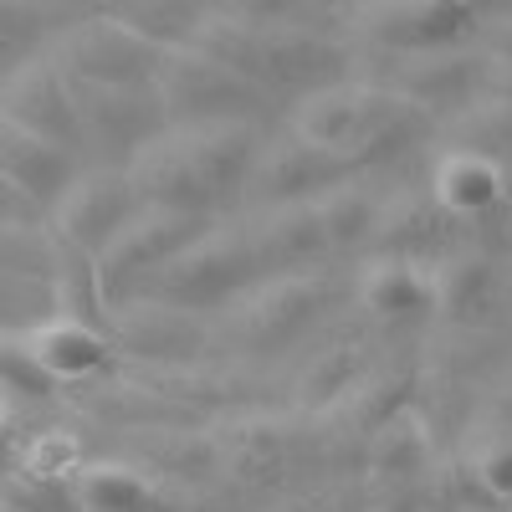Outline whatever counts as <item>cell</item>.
<instances>
[{
	"instance_id": "obj_1",
	"label": "cell",
	"mask_w": 512,
	"mask_h": 512,
	"mask_svg": "<svg viewBox=\"0 0 512 512\" xmlns=\"http://www.w3.org/2000/svg\"><path fill=\"white\" fill-rule=\"evenodd\" d=\"M262 149L256 123L221 118V123H169L134 159L123 164L139 205L185 210V216H216L221 205L246 195L251 159Z\"/></svg>"
},
{
	"instance_id": "obj_2",
	"label": "cell",
	"mask_w": 512,
	"mask_h": 512,
	"mask_svg": "<svg viewBox=\"0 0 512 512\" xmlns=\"http://www.w3.org/2000/svg\"><path fill=\"white\" fill-rule=\"evenodd\" d=\"M292 134H303L308 144L328 149L333 159H344L354 175L379 164H395L415 144L436 134V123L425 118L415 103L395 98L390 88L359 77V82H333L308 98H297L292 108Z\"/></svg>"
},
{
	"instance_id": "obj_3",
	"label": "cell",
	"mask_w": 512,
	"mask_h": 512,
	"mask_svg": "<svg viewBox=\"0 0 512 512\" xmlns=\"http://www.w3.org/2000/svg\"><path fill=\"white\" fill-rule=\"evenodd\" d=\"M185 47H200L231 72H241L251 88L267 98H308L318 88L349 77V47L328 31H297V26H246L226 11H205Z\"/></svg>"
},
{
	"instance_id": "obj_4",
	"label": "cell",
	"mask_w": 512,
	"mask_h": 512,
	"mask_svg": "<svg viewBox=\"0 0 512 512\" xmlns=\"http://www.w3.org/2000/svg\"><path fill=\"white\" fill-rule=\"evenodd\" d=\"M251 282H262V262L251 251L246 226H205L159 267V277L144 287V297L205 318L216 308H231Z\"/></svg>"
},
{
	"instance_id": "obj_5",
	"label": "cell",
	"mask_w": 512,
	"mask_h": 512,
	"mask_svg": "<svg viewBox=\"0 0 512 512\" xmlns=\"http://www.w3.org/2000/svg\"><path fill=\"white\" fill-rule=\"evenodd\" d=\"M210 221L205 216H185V210H164V205H139L128 226L88 262V282H93V297L118 313L128 303H139L144 287L159 277V267L175 256L190 236H200Z\"/></svg>"
},
{
	"instance_id": "obj_6",
	"label": "cell",
	"mask_w": 512,
	"mask_h": 512,
	"mask_svg": "<svg viewBox=\"0 0 512 512\" xmlns=\"http://www.w3.org/2000/svg\"><path fill=\"white\" fill-rule=\"evenodd\" d=\"M154 93L164 123H221V118L256 123V113L267 108L262 88H251L241 72H231L200 47H169L154 77Z\"/></svg>"
},
{
	"instance_id": "obj_7",
	"label": "cell",
	"mask_w": 512,
	"mask_h": 512,
	"mask_svg": "<svg viewBox=\"0 0 512 512\" xmlns=\"http://www.w3.org/2000/svg\"><path fill=\"white\" fill-rule=\"evenodd\" d=\"M169 47H159L154 36L134 31L128 21L98 11L88 21H77L62 47H57V67L77 82H98V88H149L159 77Z\"/></svg>"
},
{
	"instance_id": "obj_8",
	"label": "cell",
	"mask_w": 512,
	"mask_h": 512,
	"mask_svg": "<svg viewBox=\"0 0 512 512\" xmlns=\"http://www.w3.org/2000/svg\"><path fill=\"white\" fill-rule=\"evenodd\" d=\"M328 303H333V287H328L323 272L262 277L231 303L236 308V338L256 354H282L323 318Z\"/></svg>"
},
{
	"instance_id": "obj_9",
	"label": "cell",
	"mask_w": 512,
	"mask_h": 512,
	"mask_svg": "<svg viewBox=\"0 0 512 512\" xmlns=\"http://www.w3.org/2000/svg\"><path fill=\"white\" fill-rule=\"evenodd\" d=\"M359 180L354 169L344 159H333L328 149L308 144L303 134H277L267 139L262 149H256L251 159V175H246V195L256 210H267V205H303V200H318L338 185H349Z\"/></svg>"
},
{
	"instance_id": "obj_10",
	"label": "cell",
	"mask_w": 512,
	"mask_h": 512,
	"mask_svg": "<svg viewBox=\"0 0 512 512\" xmlns=\"http://www.w3.org/2000/svg\"><path fill=\"white\" fill-rule=\"evenodd\" d=\"M507 262L472 246H456L431 267V318L451 333H492L507 313Z\"/></svg>"
},
{
	"instance_id": "obj_11",
	"label": "cell",
	"mask_w": 512,
	"mask_h": 512,
	"mask_svg": "<svg viewBox=\"0 0 512 512\" xmlns=\"http://www.w3.org/2000/svg\"><path fill=\"white\" fill-rule=\"evenodd\" d=\"M134 210H139V195H134V185H128L123 164H113V169H77L67 195L52 205L57 241H62V251L93 262V256L128 226Z\"/></svg>"
},
{
	"instance_id": "obj_12",
	"label": "cell",
	"mask_w": 512,
	"mask_h": 512,
	"mask_svg": "<svg viewBox=\"0 0 512 512\" xmlns=\"http://www.w3.org/2000/svg\"><path fill=\"white\" fill-rule=\"evenodd\" d=\"M379 88L415 103L431 123L456 118L482 88V52L451 47V52H420V57H379Z\"/></svg>"
},
{
	"instance_id": "obj_13",
	"label": "cell",
	"mask_w": 512,
	"mask_h": 512,
	"mask_svg": "<svg viewBox=\"0 0 512 512\" xmlns=\"http://www.w3.org/2000/svg\"><path fill=\"white\" fill-rule=\"evenodd\" d=\"M0 118L26 128V134H36V139L57 144V149H67V154L88 149L77 103H72V82L57 67V57H31L0 82Z\"/></svg>"
},
{
	"instance_id": "obj_14",
	"label": "cell",
	"mask_w": 512,
	"mask_h": 512,
	"mask_svg": "<svg viewBox=\"0 0 512 512\" xmlns=\"http://www.w3.org/2000/svg\"><path fill=\"white\" fill-rule=\"evenodd\" d=\"M359 31L379 57H420V52L466 47L482 31V16L425 6V0H374L359 21Z\"/></svg>"
},
{
	"instance_id": "obj_15",
	"label": "cell",
	"mask_w": 512,
	"mask_h": 512,
	"mask_svg": "<svg viewBox=\"0 0 512 512\" xmlns=\"http://www.w3.org/2000/svg\"><path fill=\"white\" fill-rule=\"evenodd\" d=\"M67 82H72V103H77V118H82V139L113 149L123 164L154 134L169 128L154 82L149 88H98V82H77V77H67Z\"/></svg>"
},
{
	"instance_id": "obj_16",
	"label": "cell",
	"mask_w": 512,
	"mask_h": 512,
	"mask_svg": "<svg viewBox=\"0 0 512 512\" xmlns=\"http://www.w3.org/2000/svg\"><path fill=\"white\" fill-rule=\"evenodd\" d=\"M456 241H461V226L431 200V190H405V195L379 200L369 251L395 256V262H415V267H436L441 256L456 251Z\"/></svg>"
},
{
	"instance_id": "obj_17",
	"label": "cell",
	"mask_w": 512,
	"mask_h": 512,
	"mask_svg": "<svg viewBox=\"0 0 512 512\" xmlns=\"http://www.w3.org/2000/svg\"><path fill=\"white\" fill-rule=\"evenodd\" d=\"M251 251L262 262V277L277 272H318V262H328V236H323V216L318 200L303 205H267L256 210V221L246 226Z\"/></svg>"
},
{
	"instance_id": "obj_18",
	"label": "cell",
	"mask_w": 512,
	"mask_h": 512,
	"mask_svg": "<svg viewBox=\"0 0 512 512\" xmlns=\"http://www.w3.org/2000/svg\"><path fill=\"white\" fill-rule=\"evenodd\" d=\"M108 323H113V344L149 364H180L205 349V318L154 303V297H139V303L108 313Z\"/></svg>"
},
{
	"instance_id": "obj_19",
	"label": "cell",
	"mask_w": 512,
	"mask_h": 512,
	"mask_svg": "<svg viewBox=\"0 0 512 512\" xmlns=\"http://www.w3.org/2000/svg\"><path fill=\"white\" fill-rule=\"evenodd\" d=\"M72 175H77V164H72L67 149H57V144L36 139L26 128L0 118V180L11 190H21L36 205V216H52V205L67 195Z\"/></svg>"
},
{
	"instance_id": "obj_20",
	"label": "cell",
	"mask_w": 512,
	"mask_h": 512,
	"mask_svg": "<svg viewBox=\"0 0 512 512\" xmlns=\"http://www.w3.org/2000/svg\"><path fill=\"white\" fill-rule=\"evenodd\" d=\"M502 185H507V164H497V159H487V154H477V149H441L436 154V164H431V200L446 210V216L456 221V226H466V221H477L482 210L502 195Z\"/></svg>"
},
{
	"instance_id": "obj_21",
	"label": "cell",
	"mask_w": 512,
	"mask_h": 512,
	"mask_svg": "<svg viewBox=\"0 0 512 512\" xmlns=\"http://www.w3.org/2000/svg\"><path fill=\"white\" fill-rule=\"evenodd\" d=\"M21 344L31 349V359L52 374V384H67V379H88L108 364V338L93 328V323H82V318H52V323H41L31 328Z\"/></svg>"
},
{
	"instance_id": "obj_22",
	"label": "cell",
	"mask_w": 512,
	"mask_h": 512,
	"mask_svg": "<svg viewBox=\"0 0 512 512\" xmlns=\"http://www.w3.org/2000/svg\"><path fill=\"white\" fill-rule=\"evenodd\" d=\"M359 303L384 323H415L431 318V267L395 262V256H374L359 272Z\"/></svg>"
},
{
	"instance_id": "obj_23",
	"label": "cell",
	"mask_w": 512,
	"mask_h": 512,
	"mask_svg": "<svg viewBox=\"0 0 512 512\" xmlns=\"http://www.w3.org/2000/svg\"><path fill=\"white\" fill-rule=\"evenodd\" d=\"M82 512H180L169 497H159L154 482H144L128 466H88L72 482Z\"/></svg>"
},
{
	"instance_id": "obj_24",
	"label": "cell",
	"mask_w": 512,
	"mask_h": 512,
	"mask_svg": "<svg viewBox=\"0 0 512 512\" xmlns=\"http://www.w3.org/2000/svg\"><path fill=\"white\" fill-rule=\"evenodd\" d=\"M62 318V287L57 277H26L0 272V338H26L31 328Z\"/></svg>"
},
{
	"instance_id": "obj_25",
	"label": "cell",
	"mask_w": 512,
	"mask_h": 512,
	"mask_svg": "<svg viewBox=\"0 0 512 512\" xmlns=\"http://www.w3.org/2000/svg\"><path fill=\"white\" fill-rule=\"evenodd\" d=\"M318 216H323V236H328V251H333V256L369 251L374 216H379V195H369V190H359V185L349 180V185L318 195Z\"/></svg>"
},
{
	"instance_id": "obj_26",
	"label": "cell",
	"mask_w": 512,
	"mask_h": 512,
	"mask_svg": "<svg viewBox=\"0 0 512 512\" xmlns=\"http://www.w3.org/2000/svg\"><path fill=\"white\" fill-rule=\"evenodd\" d=\"M451 144L477 149L497 164H512V98L477 93L456 118H451Z\"/></svg>"
},
{
	"instance_id": "obj_27",
	"label": "cell",
	"mask_w": 512,
	"mask_h": 512,
	"mask_svg": "<svg viewBox=\"0 0 512 512\" xmlns=\"http://www.w3.org/2000/svg\"><path fill=\"white\" fill-rule=\"evenodd\" d=\"M205 11H210L205 0H113L108 6V16L154 36L159 47H185L195 36V26L205 21Z\"/></svg>"
},
{
	"instance_id": "obj_28",
	"label": "cell",
	"mask_w": 512,
	"mask_h": 512,
	"mask_svg": "<svg viewBox=\"0 0 512 512\" xmlns=\"http://www.w3.org/2000/svg\"><path fill=\"white\" fill-rule=\"evenodd\" d=\"M328 0H221L216 11L246 21V26H297V31H323Z\"/></svg>"
},
{
	"instance_id": "obj_29",
	"label": "cell",
	"mask_w": 512,
	"mask_h": 512,
	"mask_svg": "<svg viewBox=\"0 0 512 512\" xmlns=\"http://www.w3.org/2000/svg\"><path fill=\"white\" fill-rule=\"evenodd\" d=\"M77 472V441L62 436V431H47L26 446V472L21 477H36V482H67Z\"/></svg>"
},
{
	"instance_id": "obj_30",
	"label": "cell",
	"mask_w": 512,
	"mask_h": 512,
	"mask_svg": "<svg viewBox=\"0 0 512 512\" xmlns=\"http://www.w3.org/2000/svg\"><path fill=\"white\" fill-rule=\"evenodd\" d=\"M0 390L16 395H52V374L31 359L21 338H0Z\"/></svg>"
},
{
	"instance_id": "obj_31",
	"label": "cell",
	"mask_w": 512,
	"mask_h": 512,
	"mask_svg": "<svg viewBox=\"0 0 512 512\" xmlns=\"http://www.w3.org/2000/svg\"><path fill=\"white\" fill-rule=\"evenodd\" d=\"M6 507H11V512H82V507H77V492H72L67 482H36V477L11 482Z\"/></svg>"
},
{
	"instance_id": "obj_32",
	"label": "cell",
	"mask_w": 512,
	"mask_h": 512,
	"mask_svg": "<svg viewBox=\"0 0 512 512\" xmlns=\"http://www.w3.org/2000/svg\"><path fill=\"white\" fill-rule=\"evenodd\" d=\"M36 31V11L16 6V0H0V41H21Z\"/></svg>"
},
{
	"instance_id": "obj_33",
	"label": "cell",
	"mask_w": 512,
	"mask_h": 512,
	"mask_svg": "<svg viewBox=\"0 0 512 512\" xmlns=\"http://www.w3.org/2000/svg\"><path fill=\"white\" fill-rule=\"evenodd\" d=\"M0 221H21V226H36V205H31L21 190H11L6 180H0Z\"/></svg>"
},
{
	"instance_id": "obj_34",
	"label": "cell",
	"mask_w": 512,
	"mask_h": 512,
	"mask_svg": "<svg viewBox=\"0 0 512 512\" xmlns=\"http://www.w3.org/2000/svg\"><path fill=\"white\" fill-rule=\"evenodd\" d=\"M425 6H446V11H472L477 16V0H425Z\"/></svg>"
},
{
	"instance_id": "obj_35",
	"label": "cell",
	"mask_w": 512,
	"mask_h": 512,
	"mask_svg": "<svg viewBox=\"0 0 512 512\" xmlns=\"http://www.w3.org/2000/svg\"><path fill=\"white\" fill-rule=\"evenodd\" d=\"M0 425H6V395H0Z\"/></svg>"
},
{
	"instance_id": "obj_36",
	"label": "cell",
	"mask_w": 512,
	"mask_h": 512,
	"mask_svg": "<svg viewBox=\"0 0 512 512\" xmlns=\"http://www.w3.org/2000/svg\"><path fill=\"white\" fill-rule=\"evenodd\" d=\"M507 11H512V6H507Z\"/></svg>"
}]
</instances>
